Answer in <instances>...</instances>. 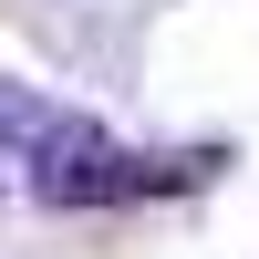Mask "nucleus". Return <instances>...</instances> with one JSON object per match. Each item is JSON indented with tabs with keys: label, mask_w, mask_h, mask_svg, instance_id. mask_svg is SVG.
I'll return each instance as SVG.
<instances>
[{
	"label": "nucleus",
	"mask_w": 259,
	"mask_h": 259,
	"mask_svg": "<svg viewBox=\"0 0 259 259\" xmlns=\"http://www.w3.org/2000/svg\"><path fill=\"white\" fill-rule=\"evenodd\" d=\"M21 166H31V197L41 207H114V197H135V187H156V166L124 156L94 114H52L31 145H21Z\"/></svg>",
	"instance_id": "nucleus-1"
},
{
	"label": "nucleus",
	"mask_w": 259,
	"mask_h": 259,
	"mask_svg": "<svg viewBox=\"0 0 259 259\" xmlns=\"http://www.w3.org/2000/svg\"><path fill=\"white\" fill-rule=\"evenodd\" d=\"M41 124H52V104H41V94H21V83L0 73V156H21V145H31Z\"/></svg>",
	"instance_id": "nucleus-2"
}]
</instances>
